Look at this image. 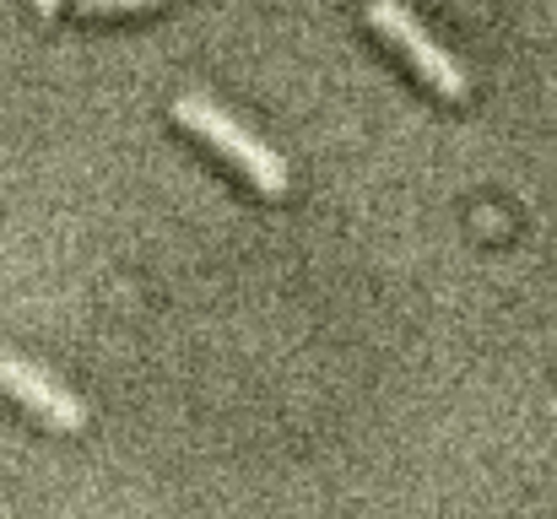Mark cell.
<instances>
[{"mask_svg":"<svg viewBox=\"0 0 557 519\" xmlns=\"http://www.w3.org/2000/svg\"><path fill=\"white\" fill-rule=\"evenodd\" d=\"M54 5H60V0H38V11H44V16H54Z\"/></svg>","mask_w":557,"mask_h":519,"instance_id":"5","label":"cell"},{"mask_svg":"<svg viewBox=\"0 0 557 519\" xmlns=\"http://www.w3.org/2000/svg\"><path fill=\"white\" fill-rule=\"evenodd\" d=\"M553 411H557V400H553Z\"/></svg>","mask_w":557,"mask_h":519,"instance_id":"6","label":"cell"},{"mask_svg":"<svg viewBox=\"0 0 557 519\" xmlns=\"http://www.w3.org/2000/svg\"><path fill=\"white\" fill-rule=\"evenodd\" d=\"M174 120L195 131L206 147H216L233 169L244 173L255 189H265V195H287V184H293V173L282 163V152H271L255 131H244L227 109H216L211 98H200V92H185V98H174Z\"/></svg>","mask_w":557,"mask_h":519,"instance_id":"1","label":"cell"},{"mask_svg":"<svg viewBox=\"0 0 557 519\" xmlns=\"http://www.w3.org/2000/svg\"><path fill=\"white\" fill-rule=\"evenodd\" d=\"M0 390L5 395H16L27 411H38L49 428H60V433H76L82 422H87V406H82V395L76 390H65L54 373H44V368H33L27 357H16V351H0Z\"/></svg>","mask_w":557,"mask_h":519,"instance_id":"3","label":"cell"},{"mask_svg":"<svg viewBox=\"0 0 557 519\" xmlns=\"http://www.w3.org/2000/svg\"><path fill=\"white\" fill-rule=\"evenodd\" d=\"M82 11H125V5H158V0H76Z\"/></svg>","mask_w":557,"mask_h":519,"instance_id":"4","label":"cell"},{"mask_svg":"<svg viewBox=\"0 0 557 519\" xmlns=\"http://www.w3.org/2000/svg\"><path fill=\"white\" fill-rule=\"evenodd\" d=\"M369 27L384 38V44H395L406 60H411V71L428 82V87H438V98H466L471 87H466V71H460V60L417 22V11L406 5V0H369Z\"/></svg>","mask_w":557,"mask_h":519,"instance_id":"2","label":"cell"}]
</instances>
